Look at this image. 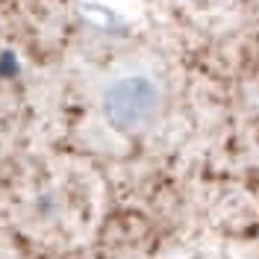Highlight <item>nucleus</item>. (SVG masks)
<instances>
[{"label":"nucleus","instance_id":"1","mask_svg":"<svg viewBox=\"0 0 259 259\" xmlns=\"http://www.w3.org/2000/svg\"><path fill=\"white\" fill-rule=\"evenodd\" d=\"M165 89L150 68H121L97 89V115L121 139L142 136L159 121Z\"/></svg>","mask_w":259,"mask_h":259},{"label":"nucleus","instance_id":"2","mask_svg":"<svg viewBox=\"0 0 259 259\" xmlns=\"http://www.w3.org/2000/svg\"><path fill=\"white\" fill-rule=\"evenodd\" d=\"M189 3H194V6H209L212 0H189Z\"/></svg>","mask_w":259,"mask_h":259}]
</instances>
